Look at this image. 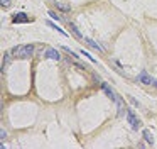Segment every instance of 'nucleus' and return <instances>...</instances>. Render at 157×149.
<instances>
[{"instance_id":"f257e3e1","label":"nucleus","mask_w":157,"mask_h":149,"mask_svg":"<svg viewBox=\"0 0 157 149\" xmlns=\"http://www.w3.org/2000/svg\"><path fill=\"white\" fill-rule=\"evenodd\" d=\"M12 53L17 54V58H21V59H27V58L32 56V53H34V46L32 44H25V46H17L12 49Z\"/></svg>"},{"instance_id":"f03ea898","label":"nucleus","mask_w":157,"mask_h":149,"mask_svg":"<svg viewBox=\"0 0 157 149\" xmlns=\"http://www.w3.org/2000/svg\"><path fill=\"white\" fill-rule=\"evenodd\" d=\"M127 119H128L132 129H135V131H137V129L140 127V120L137 119V115H135V112H133V110H127Z\"/></svg>"},{"instance_id":"7ed1b4c3","label":"nucleus","mask_w":157,"mask_h":149,"mask_svg":"<svg viewBox=\"0 0 157 149\" xmlns=\"http://www.w3.org/2000/svg\"><path fill=\"white\" fill-rule=\"evenodd\" d=\"M31 17H27V14H24V12H19V14H15V15H12V22L14 24H27V22H31Z\"/></svg>"},{"instance_id":"20e7f679","label":"nucleus","mask_w":157,"mask_h":149,"mask_svg":"<svg viewBox=\"0 0 157 149\" xmlns=\"http://www.w3.org/2000/svg\"><path fill=\"white\" fill-rule=\"evenodd\" d=\"M139 80H140V83H144V85H152L154 78H150L149 73H147L145 70H142V71L139 73Z\"/></svg>"},{"instance_id":"39448f33","label":"nucleus","mask_w":157,"mask_h":149,"mask_svg":"<svg viewBox=\"0 0 157 149\" xmlns=\"http://www.w3.org/2000/svg\"><path fill=\"white\" fill-rule=\"evenodd\" d=\"M85 42L88 44V46L91 47V49H95V51H100V53H101V51H103V47L100 46L98 42H95V41H93V39H90V37H85Z\"/></svg>"},{"instance_id":"423d86ee","label":"nucleus","mask_w":157,"mask_h":149,"mask_svg":"<svg viewBox=\"0 0 157 149\" xmlns=\"http://www.w3.org/2000/svg\"><path fill=\"white\" fill-rule=\"evenodd\" d=\"M46 56H48V58H51V59H56V61H59V59H61V54H59L56 49H52V47H49V49L46 51Z\"/></svg>"},{"instance_id":"0eeeda50","label":"nucleus","mask_w":157,"mask_h":149,"mask_svg":"<svg viewBox=\"0 0 157 149\" xmlns=\"http://www.w3.org/2000/svg\"><path fill=\"white\" fill-rule=\"evenodd\" d=\"M101 88H103V90H105V93L108 95V97L112 98V100H117V98H118V97H117V95H115V91H113V90H112V88H110V87H108V85H106V83H101Z\"/></svg>"},{"instance_id":"6e6552de","label":"nucleus","mask_w":157,"mask_h":149,"mask_svg":"<svg viewBox=\"0 0 157 149\" xmlns=\"http://www.w3.org/2000/svg\"><path fill=\"white\" fill-rule=\"evenodd\" d=\"M56 7H58L59 10H63V12H69V10H71V5H69V3H64V2H56Z\"/></svg>"},{"instance_id":"1a4fd4ad","label":"nucleus","mask_w":157,"mask_h":149,"mask_svg":"<svg viewBox=\"0 0 157 149\" xmlns=\"http://www.w3.org/2000/svg\"><path fill=\"white\" fill-rule=\"evenodd\" d=\"M9 63H10V51H7V53L4 54V61H2V71H4L5 68L9 66Z\"/></svg>"},{"instance_id":"9d476101","label":"nucleus","mask_w":157,"mask_h":149,"mask_svg":"<svg viewBox=\"0 0 157 149\" xmlns=\"http://www.w3.org/2000/svg\"><path fill=\"white\" fill-rule=\"evenodd\" d=\"M144 139H145L149 144H154V135L150 134V131L149 129H144Z\"/></svg>"},{"instance_id":"9b49d317","label":"nucleus","mask_w":157,"mask_h":149,"mask_svg":"<svg viewBox=\"0 0 157 149\" xmlns=\"http://www.w3.org/2000/svg\"><path fill=\"white\" fill-rule=\"evenodd\" d=\"M69 29H71V32H73V34H75V36H76V37H78V39H83V36H81V32H79V30H78V29H76V26H75V24H69Z\"/></svg>"},{"instance_id":"f8f14e48","label":"nucleus","mask_w":157,"mask_h":149,"mask_svg":"<svg viewBox=\"0 0 157 149\" xmlns=\"http://www.w3.org/2000/svg\"><path fill=\"white\" fill-rule=\"evenodd\" d=\"M46 24H48V26H51V27H52V29H56V30H58V32H59V34H63V36H66V32H64V30H63V29H59V27H58V26H56V24H52V22H51V20H48V22H46Z\"/></svg>"},{"instance_id":"ddd939ff","label":"nucleus","mask_w":157,"mask_h":149,"mask_svg":"<svg viewBox=\"0 0 157 149\" xmlns=\"http://www.w3.org/2000/svg\"><path fill=\"white\" fill-rule=\"evenodd\" d=\"M10 2L12 0H0V5L4 7V9H9V7H10Z\"/></svg>"},{"instance_id":"4468645a","label":"nucleus","mask_w":157,"mask_h":149,"mask_svg":"<svg viewBox=\"0 0 157 149\" xmlns=\"http://www.w3.org/2000/svg\"><path fill=\"white\" fill-rule=\"evenodd\" d=\"M81 54H83V56H86V58H88V59L91 61V63H96V59H95V58H93L90 53H85V51H81Z\"/></svg>"},{"instance_id":"2eb2a0df","label":"nucleus","mask_w":157,"mask_h":149,"mask_svg":"<svg viewBox=\"0 0 157 149\" xmlns=\"http://www.w3.org/2000/svg\"><path fill=\"white\" fill-rule=\"evenodd\" d=\"M49 15H51V17H52V19H54V20H58V22H61V17H59V15H56L54 12H49Z\"/></svg>"},{"instance_id":"dca6fc26","label":"nucleus","mask_w":157,"mask_h":149,"mask_svg":"<svg viewBox=\"0 0 157 149\" xmlns=\"http://www.w3.org/2000/svg\"><path fill=\"white\" fill-rule=\"evenodd\" d=\"M0 137H2V139H5V137H7V132H5L4 129H2V131H0Z\"/></svg>"}]
</instances>
